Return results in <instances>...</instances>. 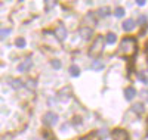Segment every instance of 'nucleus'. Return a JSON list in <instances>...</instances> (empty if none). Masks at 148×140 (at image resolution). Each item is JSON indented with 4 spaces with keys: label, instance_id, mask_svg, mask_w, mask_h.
Here are the masks:
<instances>
[{
    "label": "nucleus",
    "instance_id": "nucleus-24",
    "mask_svg": "<svg viewBox=\"0 0 148 140\" xmlns=\"http://www.w3.org/2000/svg\"><path fill=\"white\" fill-rule=\"evenodd\" d=\"M147 49H148V44H147Z\"/></svg>",
    "mask_w": 148,
    "mask_h": 140
},
{
    "label": "nucleus",
    "instance_id": "nucleus-17",
    "mask_svg": "<svg viewBox=\"0 0 148 140\" xmlns=\"http://www.w3.org/2000/svg\"><path fill=\"white\" fill-rule=\"evenodd\" d=\"M61 65H62V63H61L59 59H53V60H52V67H53V69H61Z\"/></svg>",
    "mask_w": 148,
    "mask_h": 140
},
{
    "label": "nucleus",
    "instance_id": "nucleus-21",
    "mask_svg": "<svg viewBox=\"0 0 148 140\" xmlns=\"http://www.w3.org/2000/svg\"><path fill=\"white\" fill-rule=\"evenodd\" d=\"M12 86H14L15 88H18V87H21V86H22V83H21V80H15L14 83H12Z\"/></svg>",
    "mask_w": 148,
    "mask_h": 140
},
{
    "label": "nucleus",
    "instance_id": "nucleus-5",
    "mask_svg": "<svg viewBox=\"0 0 148 140\" xmlns=\"http://www.w3.org/2000/svg\"><path fill=\"white\" fill-rule=\"evenodd\" d=\"M55 34H56V37H58V40H65V37H67V30H65V27L64 25H59V27L56 28V31H55Z\"/></svg>",
    "mask_w": 148,
    "mask_h": 140
},
{
    "label": "nucleus",
    "instance_id": "nucleus-15",
    "mask_svg": "<svg viewBox=\"0 0 148 140\" xmlns=\"http://www.w3.org/2000/svg\"><path fill=\"white\" fill-rule=\"evenodd\" d=\"M98 15H99V16H107V15H110V9H108V7L99 9V10H98Z\"/></svg>",
    "mask_w": 148,
    "mask_h": 140
},
{
    "label": "nucleus",
    "instance_id": "nucleus-20",
    "mask_svg": "<svg viewBox=\"0 0 148 140\" xmlns=\"http://www.w3.org/2000/svg\"><path fill=\"white\" fill-rule=\"evenodd\" d=\"M9 33H10V30H9V28H8V30H3V31H0V39H3V37L9 35Z\"/></svg>",
    "mask_w": 148,
    "mask_h": 140
},
{
    "label": "nucleus",
    "instance_id": "nucleus-2",
    "mask_svg": "<svg viewBox=\"0 0 148 140\" xmlns=\"http://www.w3.org/2000/svg\"><path fill=\"white\" fill-rule=\"evenodd\" d=\"M102 49H104V39H102V35H98L93 40L92 46L89 47V56L90 58H98L101 55Z\"/></svg>",
    "mask_w": 148,
    "mask_h": 140
},
{
    "label": "nucleus",
    "instance_id": "nucleus-23",
    "mask_svg": "<svg viewBox=\"0 0 148 140\" xmlns=\"http://www.w3.org/2000/svg\"><path fill=\"white\" fill-rule=\"evenodd\" d=\"M145 22H147V18L145 16H141L139 18V24H145Z\"/></svg>",
    "mask_w": 148,
    "mask_h": 140
},
{
    "label": "nucleus",
    "instance_id": "nucleus-8",
    "mask_svg": "<svg viewBox=\"0 0 148 140\" xmlns=\"http://www.w3.org/2000/svg\"><path fill=\"white\" fill-rule=\"evenodd\" d=\"M30 67H31V59L27 58L22 63H19V65H18V69L19 71H27V69H30Z\"/></svg>",
    "mask_w": 148,
    "mask_h": 140
},
{
    "label": "nucleus",
    "instance_id": "nucleus-4",
    "mask_svg": "<svg viewBox=\"0 0 148 140\" xmlns=\"http://www.w3.org/2000/svg\"><path fill=\"white\" fill-rule=\"evenodd\" d=\"M43 122L46 125H53V124L58 122V115H56V113H53V112H47L46 115L43 117Z\"/></svg>",
    "mask_w": 148,
    "mask_h": 140
},
{
    "label": "nucleus",
    "instance_id": "nucleus-14",
    "mask_svg": "<svg viewBox=\"0 0 148 140\" xmlns=\"http://www.w3.org/2000/svg\"><path fill=\"white\" fill-rule=\"evenodd\" d=\"M70 74L73 75V77H79V75H80V69H79V67L73 65V67L70 68Z\"/></svg>",
    "mask_w": 148,
    "mask_h": 140
},
{
    "label": "nucleus",
    "instance_id": "nucleus-6",
    "mask_svg": "<svg viewBox=\"0 0 148 140\" xmlns=\"http://www.w3.org/2000/svg\"><path fill=\"white\" fill-rule=\"evenodd\" d=\"M135 96H136V90H135L133 87L125 88V97H126V100H132Z\"/></svg>",
    "mask_w": 148,
    "mask_h": 140
},
{
    "label": "nucleus",
    "instance_id": "nucleus-3",
    "mask_svg": "<svg viewBox=\"0 0 148 140\" xmlns=\"http://www.w3.org/2000/svg\"><path fill=\"white\" fill-rule=\"evenodd\" d=\"M113 140H130L129 137V133L126 130H123V128H116L113 130Z\"/></svg>",
    "mask_w": 148,
    "mask_h": 140
},
{
    "label": "nucleus",
    "instance_id": "nucleus-18",
    "mask_svg": "<svg viewBox=\"0 0 148 140\" xmlns=\"http://www.w3.org/2000/svg\"><path fill=\"white\" fill-rule=\"evenodd\" d=\"M139 78H141L142 83L148 84V72H141V74H139Z\"/></svg>",
    "mask_w": 148,
    "mask_h": 140
},
{
    "label": "nucleus",
    "instance_id": "nucleus-7",
    "mask_svg": "<svg viewBox=\"0 0 148 140\" xmlns=\"http://www.w3.org/2000/svg\"><path fill=\"white\" fill-rule=\"evenodd\" d=\"M135 28V21L133 19H126L123 22V30L125 31H132Z\"/></svg>",
    "mask_w": 148,
    "mask_h": 140
},
{
    "label": "nucleus",
    "instance_id": "nucleus-1",
    "mask_svg": "<svg viewBox=\"0 0 148 140\" xmlns=\"http://www.w3.org/2000/svg\"><path fill=\"white\" fill-rule=\"evenodd\" d=\"M138 50V46H136V40L133 37H125L120 43V53L126 58H132Z\"/></svg>",
    "mask_w": 148,
    "mask_h": 140
},
{
    "label": "nucleus",
    "instance_id": "nucleus-22",
    "mask_svg": "<svg viewBox=\"0 0 148 140\" xmlns=\"http://www.w3.org/2000/svg\"><path fill=\"white\" fill-rule=\"evenodd\" d=\"M136 5H139V6H144V5H145V0H136Z\"/></svg>",
    "mask_w": 148,
    "mask_h": 140
},
{
    "label": "nucleus",
    "instance_id": "nucleus-16",
    "mask_svg": "<svg viewBox=\"0 0 148 140\" xmlns=\"http://www.w3.org/2000/svg\"><path fill=\"white\" fill-rule=\"evenodd\" d=\"M114 15H116L117 18H121L123 15H125V9H123V7H117V9L114 10Z\"/></svg>",
    "mask_w": 148,
    "mask_h": 140
},
{
    "label": "nucleus",
    "instance_id": "nucleus-10",
    "mask_svg": "<svg viewBox=\"0 0 148 140\" xmlns=\"http://www.w3.org/2000/svg\"><path fill=\"white\" fill-rule=\"evenodd\" d=\"M132 111L136 112V113H142L145 111V108H144L142 103H135V105H132Z\"/></svg>",
    "mask_w": 148,
    "mask_h": 140
},
{
    "label": "nucleus",
    "instance_id": "nucleus-11",
    "mask_svg": "<svg viewBox=\"0 0 148 140\" xmlns=\"http://www.w3.org/2000/svg\"><path fill=\"white\" fill-rule=\"evenodd\" d=\"M116 40H117V35H116L114 33H110V34H107V43H108V44H113V43H116Z\"/></svg>",
    "mask_w": 148,
    "mask_h": 140
},
{
    "label": "nucleus",
    "instance_id": "nucleus-13",
    "mask_svg": "<svg viewBox=\"0 0 148 140\" xmlns=\"http://www.w3.org/2000/svg\"><path fill=\"white\" fill-rule=\"evenodd\" d=\"M102 68H104V63L99 62V60H95V62L92 63V69H95V71H101Z\"/></svg>",
    "mask_w": 148,
    "mask_h": 140
},
{
    "label": "nucleus",
    "instance_id": "nucleus-12",
    "mask_svg": "<svg viewBox=\"0 0 148 140\" xmlns=\"http://www.w3.org/2000/svg\"><path fill=\"white\" fill-rule=\"evenodd\" d=\"M55 5H56V0H45V9L46 10H51Z\"/></svg>",
    "mask_w": 148,
    "mask_h": 140
},
{
    "label": "nucleus",
    "instance_id": "nucleus-19",
    "mask_svg": "<svg viewBox=\"0 0 148 140\" xmlns=\"http://www.w3.org/2000/svg\"><path fill=\"white\" fill-rule=\"evenodd\" d=\"M15 43H16V46H18V47H25V40H24L22 37L16 39V41H15Z\"/></svg>",
    "mask_w": 148,
    "mask_h": 140
},
{
    "label": "nucleus",
    "instance_id": "nucleus-9",
    "mask_svg": "<svg viewBox=\"0 0 148 140\" xmlns=\"http://www.w3.org/2000/svg\"><path fill=\"white\" fill-rule=\"evenodd\" d=\"M80 34H82L83 39L88 40V39H90V37H92V30L90 28H82L80 30Z\"/></svg>",
    "mask_w": 148,
    "mask_h": 140
}]
</instances>
